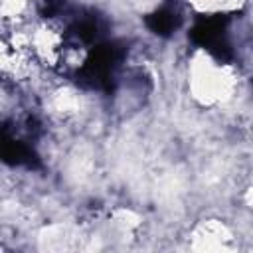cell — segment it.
<instances>
[{"label":"cell","mask_w":253,"mask_h":253,"mask_svg":"<svg viewBox=\"0 0 253 253\" xmlns=\"http://www.w3.org/2000/svg\"><path fill=\"white\" fill-rule=\"evenodd\" d=\"M227 239H229L227 227L221 221H215V219L204 221L194 231L196 247H202V249H219V247H225V241Z\"/></svg>","instance_id":"cell-1"}]
</instances>
